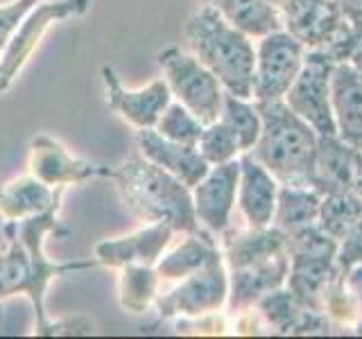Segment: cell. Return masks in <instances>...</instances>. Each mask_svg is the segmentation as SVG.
Returning <instances> with one entry per match:
<instances>
[{
    "instance_id": "obj_20",
    "label": "cell",
    "mask_w": 362,
    "mask_h": 339,
    "mask_svg": "<svg viewBox=\"0 0 362 339\" xmlns=\"http://www.w3.org/2000/svg\"><path fill=\"white\" fill-rule=\"evenodd\" d=\"M356 161H358V147L349 145L337 133L320 136L317 138L313 188L320 195L354 190Z\"/></svg>"
},
{
    "instance_id": "obj_35",
    "label": "cell",
    "mask_w": 362,
    "mask_h": 339,
    "mask_svg": "<svg viewBox=\"0 0 362 339\" xmlns=\"http://www.w3.org/2000/svg\"><path fill=\"white\" fill-rule=\"evenodd\" d=\"M344 271V282H346V290L349 294L354 297L356 301V308L362 316V265H354L349 269H342Z\"/></svg>"
},
{
    "instance_id": "obj_34",
    "label": "cell",
    "mask_w": 362,
    "mask_h": 339,
    "mask_svg": "<svg viewBox=\"0 0 362 339\" xmlns=\"http://www.w3.org/2000/svg\"><path fill=\"white\" fill-rule=\"evenodd\" d=\"M335 61H351L356 66H362V20L351 23L346 39L335 52Z\"/></svg>"
},
{
    "instance_id": "obj_3",
    "label": "cell",
    "mask_w": 362,
    "mask_h": 339,
    "mask_svg": "<svg viewBox=\"0 0 362 339\" xmlns=\"http://www.w3.org/2000/svg\"><path fill=\"white\" fill-rule=\"evenodd\" d=\"M111 179L136 218L147 224H168L175 233H199L192 206V188L145 156L127 158Z\"/></svg>"
},
{
    "instance_id": "obj_15",
    "label": "cell",
    "mask_w": 362,
    "mask_h": 339,
    "mask_svg": "<svg viewBox=\"0 0 362 339\" xmlns=\"http://www.w3.org/2000/svg\"><path fill=\"white\" fill-rule=\"evenodd\" d=\"M290 274L288 251H279L252 265L235 267L229 274V308L247 310L256 305L265 294L286 285Z\"/></svg>"
},
{
    "instance_id": "obj_41",
    "label": "cell",
    "mask_w": 362,
    "mask_h": 339,
    "mask_svg": "<svg viewBox=\"0 0 362 339\" xmlns=\"http://www.w3.org/2000/svg\"><path fill=\"white\" fill-rule=\"evenodd\" d=\"M358 71H360V75H362V66H358Z\"/></svg>"
},
{
    "instance_id": "obj_36",
    "label": "cell",
    "mask_w": 362,
    "mask_h": 339,
    "mask_svg": "<svg viewBox=\"0 0 362 339\" xmlns=\"http://www.w3.org/2000/svg\"><path fill=\"white\" fill-rule=\"evenodd\" d=\"M335 3L349 23L362 20V0H335Z\"/></svg>"
},
{
    "instance_id": "obj_7",
    "label": "cell",
    "mask_w": 362,
    "mask_h": 339,
    "mask_svg": "<svg viewBox=\"0 0 362 339\" xmlns=\"http://www.w3.org/2000/svg\"><path fill=\"white\" fill-rule=\"evenodd\" d=\"M335 59L328 52L308 50L301 73L286 93V105L303 118L310 127L324 133H337L333 105H331V82H333Z\"/></svg>"
},
{
    "instance_id": "obj_10",
    "label": "cell",
    "mask_w": 362,
    "mask_h": 339,
    "mask_svg": "<svg viewBox=\"0 0 362 339\" xmlns=\"http://www.w3.org/2000/svg\"><path fill=\"white\" fill-rule=\"evenodd\" d=\"M281 18L283 30L299 39L305 50H322L331 54L333 59L351 28L335 0H297L283 11Z\"/></svg>"
},
{
    "instance_id": "obj_37",
    "label": "cell",
    "mask_w": 362,
    "mask_h": 339,
    "mask_svg": "<svg viewBox=\"0 0 362 339\" xmlns=\"http://www.w3.org/2000/svg\"><path fill=\"white\" fill-rule=\"evenodd\" d=\"M354 190L362 197V150H358V161H356V179H354Z\"/></svg>"
},
{
    "instance_id": "obj_19",
    "label": "cell",
    "mask_w": 362,
    "mask_h": 339,
    "mask_svg": "<svg viewBox=\"0 0 362 339\" xmlns=\"http://www.w3.org/2000/svg\"><path fill=\"white\" fill-rule=\"evenodd\" d=\"M331 105L337 136L362 150V75L356 64L337 61L331 82Z\"/></svg>"
},
{
    "instance_id": "obj_6",
    "label": "cell",
    "mask_w": 362,
    "mask_h": 339,
    "mask_svg": "<svg viewBox=\"0 0 362 339\" xmlns=\"http://www.w3.org/2000/svg\"><path fill=\"white\" fill-rule=\"evenodd\" d=\"M90 7V0H52V3H39L30 14L23 18L16 34L7 43V48L0 52V93L14 84L23 68L32 59L34 50L39 48L54 23L82 16Z\"/></svg>"
},
{
    "instance_id": "obj_30",
    "label": "cell",
    "mask_w": 362,
    "mask_h": 339,
    "mask_svg": "<svg viewBox=\"0 0 362 339\" xmlns=\"http://www.w3.org/2000/svg\"><path fill=\"white\" fill-rule=\"evenodd\" d=\"M154 129L161 133L163 138L186 143V145H197L199 136L204 131V122L195 113L181 105V102H170Z\"/></svg>"
},
{
    "instance_id": "obj_29",
    "label": "cell",
    "mask_w": 362,
    "mask_h": 339,
    "mask_svg": "<svg viewBox=\"0 0 362 339\" xmlns=\"http://www.w3.org/2000/svg\"><path fill=\"white\" fill-rule=\"evenodd\" d=\"M362 218V197L356 190H342V192H328L322 195L320 203V218L317 224L331 237L339 242L342 235Z\"/></svg>"
},
{
    "instance_id": "obj_39",
    "label": "cell",
    "mask_w": 362,
    "mask_h": 339,
    "mask_svg": "<svg viewBox=\"0 0 362 339\" xmlns=\"http://www.w3.org/2000/svg\"><path fill=\"white\" fill-rule=\"evenodd\" d=\"M5 323V308H3V301H0V328Z\"/></svg>"
},
{
    "instance_id": "obj_5",
    "label": "cell",
    "mask_w": 362,
    "mask_h": 339,
    "mask_svg": "<svg viewBox=\"0 0 362 339\" xmlns=\"http://www.w3.org/2000/svg\"><path fill=\"white\" fill-rule=\"evenodd\" d=\"M156 61L177 102L195 113L204 124L220 118L226 90L195 54L179 48H165L156 54Z\"/></svg>"
},
{
    "instance_id": "obj_16",
    "label": "cell",
    "mask_w": 362,
    "mask_h": 339,
    "mask_svg": "<svg viewBox=\"0 0 362 339\" xmlns=\"http://www.w3.org/2000/svg\"><path fill=\"white\" fill-rule=\"evenodd\" d=\"M175 231L168 224H147L129 235L105 240L95 246V260L105 267L122 269L127 265H156Z\"/></svg>"
},
{
    "instance_id": "obj_33",
    "label": "cell",
    "mask_w": 362,
    "mask_h": 339,
    "mask_svg": "<svg viewBox=\"0 0 362 339\" xmlns=\"http://www.w3.org/2000/svg\"><path fill=\"white\" fill-rule=\"evenodd\" d=\"M335 263L339 269H349L354 265H362V218L351 226L337 242Z\"/></svg>"
},
{
    "instance_id": "obj_4",
    "label": "cell",
    "mask_w": 362,
    "mask_h": 339,
    "mask_svg": "<svg viewBox=\"0 0 362 339\" xmlns=\"http://www.w3.org/2000/svg\"><path fill=\"white\" fill-rule=\"evenodd\" d=\"M256 107L263 118V131L252 150L254 158L276 177L279 184L313 188L320 133L299 118L286 100L256 102Z\"/></svg>"
},
{
    "instance_id": "obj_28",
    "label": "cell",
    "mask_w": 362,
    "mask_h": 339,
    "mask_svg": "<svg viewBox=\"0 0 362 339\" xmlns=\"http://www.w3.org/2000/svg\"><path fill=\"white\" fill-rule=\"evenodd\" d=\"M161 276L152 265H127L120 274V305L132 314L147 312L158 297Z\"/></svg>"
},
{
    "instance_id": "obj_27",
    "label": "cell",
    "mask_w": 362,
    "mask_h": 339,
    "mask_svg": "<svg viewBox=\"0 0 362 339\" xmlns=\"http://www.w3.org/2000/svg\"><path fill=\"white\" fill-rule=\"evenodd\" d=\"M220 120L233 131L238 145H240V154L254 150V145L260 138V131H263V118H260V111L254 100L224 93Z\"/></svg>"
},
{
    "instance_id": "obj_26",
    "label": "cell",
    "mask_w": 362,
    "mask_h": 339,
    "mask_svg": "<svg viewBox=\"0 0 362 339\" xmlns=\"http://www.w3.org/2000/svg\"><path fill=\"white\" fill-rule=\"evenodd\" d=\"M322 195L310 186H279L276 208L272 224L283 233H292L303 226L317 224Z\"/></svg>"
},
{
    "instance_id": "obj_2",
    "label": "cell",
    "mask_w": 362,
    "mask_h": 339,
    "mask_svg": "<svg viewBox=\"0 0 362 339\" xmlns=\"http://www.w3.org/2000/svg\"><path fill=\"white\" fill-rule=\"evenodd\" d=\"M186 45L220 79L226 93L254 95L256 45L254 39L231 25L213 5L202 3L186 20Z\"/></svg>"
},
{
    "instance_id": "obj_17",
    "label": "cell",
    "mask_w": 362,
    "mask_h": 339,
    "mask_svg": "<svg viewBox=\"0 0 362 339\" xmlns=\"http://www.w3.org/2000/svg\"><path fill=\"white\" fill-rule=\"evenodd\" d=\"M279 181L269 170L254 158L252 152L240 154V184H238V208L249 226L260 229L274 220Z\"/></svg>"
},
{
    "instance_id": "obj_13",
    "label": "cell",
    "mask_w": 362,
    "mask_h": 339,
    "mask_svg": "<svg viewBox=\"0 0 362 339\" xmlns=\"http://www.w3.org/2000/svg\"><path fill=\"white\" fill-rule=\"evenodd\" d=\"M102 79H105L109 107L136 129H154L161 113L173 102L165 79H154L143 88H127L111 66L102 68Z\"/></svg>"
},
{
    "instance_id": "obj_12",
    "label": "cell",
    "mask_w": 362,
    "mask_h": 339,
    "mask_svg": "<svg viewBox=\"0 0 362 339\" xmlns=\"http://www.w3.org/2000/svg\"><path fill=\"white\" fill-rule=\"evenodd\" d=\"M30 174L43 181L50 188H66L75 184H84L95 177H109L113 170L86 158H77L66 147L48 133H39L30 145Z\"/></svg>"
},
{
    "instance_id": "obj_22",
    "label": "cell",
    "mask_w": 362,
    "mask_h": 339,
    "mask_svg": "<svg viewBox=\"0 0 362 339\" xmlns=\"http://www.w3.org/2000/svg\"><path fill=\"white\" fill-rule=\"evenodd\" d=\"M337 269L335 258H290L286 287L305 308L324 312V294Z\"/></svg>"
},
{
    "instance_id": "obj_11",
    "label": "cell",
    "mask_w": 362,
    "mask_h": 339,
    "mask_svg": "<svg viewBox=\"0 0 362 339\" xmlns=\"http://www.w3.org/2000/svg\"><path fill=\"white\" fill-rule=\"evenodd\" d=\"M240 184V158L211 165L197 186H192V206L199 226L211 233H224L231 224Z\"/></svg>"
},
{
    "instance_id": "obj_21",
    "label": "cell",
    "mask_w": 362,
    "mask_h": 339,
    "mask_svg": "<svg viewBox=\"0 0 362 339\" xmlns=\"http://www.w3.org/2000/svg\"><path fill=\"white\" fill-rule=\"evenodd\" d=\"M64 188H50L37 177H21L0 188V215L3 220H25L32 215L59 208Z\"/></svg>"
},
{
    "instance_id": "obj_9",
    "label": "cell",
    "mask_w": 362,
    "mask_h": 339,
    "mask_svg": "<svg viewBox=\"0 0 362 339\" xmlns=\"http://www.w3.org/2000/svg\"><path fill=\"white\" fill-rule=\"evenodd\" d=\"M229 299V274L224 258L181 278L177 287L156 297V308L163 319L173 316H206L218 312Z\"/></svg>"
},
{
    "instance_id": "obj_31",
    "label": "cell",
    "mask_w": 362,
    "mask_h": 339,
    "mask_svg": "<svg viewBox=\"0 0 362 339\" xmlns=\"http://www.w3.org/2000/svg\"><path fill=\"white\" fill-rule=\"evenodd\" d=\"M197 150L206 158L209 165H220L240 156V145H238L233 131L220 118L204 124V131L197 141Z\"/></svg>"
},
{
    "instance_id": "obj_32",
    "label": "cell",
    "mask_w": 362,
    "mask_h": 339,
    "mask_svg": "<svg viewBox=\"0 0 362 339\" xmlns=\"http://www.w3.org/2000/svg\"><path fill=\"white\" fill-rule=\"evenodd\" d=\"M41 0H11L7 5H0V52L7 48V43L16 34L18 25Z\"/></svg>"
},
{
    "instance_id": "obj_18",
    "label": "cell",
    "mask_w": 362,
    "mask_h": 339,
    "mask_svg": "<svg viewBox=\"0 0 362 339\" xmlns=\"http://www.w3.org/2000/svg\"><path fill=\"white\" fill-rule=\"evenodd\" d=\"M136 143H139V150L147 161L163 167L165 172L184 181L188 188L197 186L211 167L197 150V145L163 138L156 129H139L136 131Z\"/></svg>"
},
{
    "instance_id": "obj_24",
    "label": "cell",
    "mask_w": 362,
    "mask_h": 339,
    "mask_svg": "<svg viewBox=\"0 0 362 339\" xmlns=\"http://www.w3.org/2000/svg\"><path fill=\"white\" fill-rule=\"evenodd\" d=\"M213 5L220 14L252 39L283 30V18L269 0H199Z\"/></svg>"
},
{
    "instance_id": "obj_1",
    "label": "cell",
    "mask_w": 362,
    "mask_h": 339,
    "mask_svg": "<svg viewBox=\"0 0 362 339\" xmlns=\"http://www.w3.org/2000/svg\"><path fill=\"white\" fill-rule=\"evenodd\" d=\"M57 210L59 208H50L25 220H7L3 224L5 251H0V301L25 294L32 303L34 319H37L34 331L41 337L57 335V321H50L48 312H45V292H48L50 282L59 276L100 265L98 260L54 263L45 256V237H64L68 233L57 220Z\"/></svg>"
},
{
    "instance_id": "obj_40",
    "label": "cell",
    "mask_w": 362,
    "mask_h": 339,
    "mask_svg": "<svg viewBox=\"0 0 362 339\" xmlns=\"http://www.w3.org/2000/svg\"><path fill=\"white\" fill-rule=\"evenodd\" d=\"M356 335H362V319L356 321Z\"/></svg>"
},
{
    "instance_id": "obj_25",
    "label": "cell",
    "mask_w": 362,
    "mask_h": 339,
    "mask_svg": "<svg viewBox=\"0 0 362 339\" xmlns=\"http://www.w3.org/2000/svg\"><path fill=\"white\" fill-rule=\"evenodd\" d=\"M220 258H224L222 251L211 240H206L199 233H188L186 240L179 246H175L170 254H165L163 258H158V263L154 267L161 280H181L188 274H192V271L206 267Z\"/></svg>"
},
{
    "instance_id": "obj_23",
    "label": "cell",
    "mask_w": 362,
    "mask_h": 339,
    "mask_svg": "<svg viewBox=\"0 0 362 339\" xmlns=\"http://www.w3.org/2000/svg\"><path fill=\"white\" fill-rule=\"evenodd\" d=\"M279 251H286V233L279 231L274 224L254 229L249 226L247 231L233 233L224 240V263L229 269L252 265L256 260L269 258Z\"/></svg>"
},
{
    "instance_id": "obj_8",
    "label": "cell",
    "mask_w": 362,
    "mask_h": 339,
    "mask_svg": "<svg viewBox=\"0 0 362 339\" xmlns=\"http://www.w3.org/2000/svg\"><path fill=\"white\" fill-rule=\"evenodd\" d=\"M305 45L288 30L269 32L258 39L254 95L256 102L283 100L305 61Z\"/></svg>"
},
{
    "instance_id": "obj_14",
    "label": "cell",
    "mask_w": 362,
    "mask_h": 339,
    "mask_svg": "<svg viewBox=\"0 0 362 339\" xmlns=\"http://www.w3.org/2000/svg\"><path fill=\"white\" fill-rule=\"evenodd\" d=\"M256 308L267 328L279 335H326L331 331V316L322 310L305 308L286 285L265 294Z\"/></svg>"
},
{
    "instance_id": "obj_38",
    "label": "cell",
    "mask_w": 362,
    "mask_h": 339,
    "mask_svg": "<svg viewBox=\"0 0 362 339\" xmlns=\"http://www.w3.org/2000/svg\"><path fill=\"white\" fill-rule=\"evenodd\" d=\"M269 3L279 9V14H283V11H286L288 7H292L294 3H297V0H269Z\"/></svg>"
}]
</instances>
